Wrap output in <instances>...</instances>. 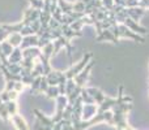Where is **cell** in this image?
<instances>
[{
    "instance_id": "obj_1",
    "label": "cell",
    "mask_w": 149,
    "mask_h": 130,
    "mask_svg": "<svg viewBox=\"0 0 149 130\" xmlns=\"http://www.w3.org/2000/svg\"><path fill=\"white\" fill-rule=\"evenodd\" d=\"M92 57H93V55H92V54H86L81 60H80L79 63H77V64H74V65L71 66V68L64 73V74H65V77H67V79L74 78V77H76L77 74H79L80 72H81L82 69H84L85 66L88 65V63L92 61Z\"/></svg>"
},
{
    "instance_id": "obj_35",
    "label": "cell",
    "mask_w": 149,
    "mask_h": 130,
    "mask_svg": "<svg viewBox=\"0 0 149 130\" xmlns=\"http://www.w3.org/2000/svg\"><path fill=\"white\" fill-rule=\"evenodd\" d=\"M139 1H140V0H139Z\"/></svg>"
},
{
    "instance_id": "obj_18",
    "label": "cell",
    "mask_w": 149,
    "mask_h": 130,
    "mask_svg": "<svg viewBox=\"0 0 149 130\" xmlns=\"http://www.w3.org/2000/svg\"><path fill=\"white\" fill-rule=\"evenodd\" d=\"M24 26H25V23L21 21V22L15 23V25H3V28H4L7 31H9V33H20V31L22 30Z\"/></svg>"
},
{
    "instance_id": "obj_12",
    "label": "cell",
    "mask_w": 149,
    "mask_h": 130,
    "mask_svg": "<svg viewBox=\"0 0 149 130\" xmlns=\"http://www.w3.org/2000/svg\"><path fill=\"white\" fill-rule=\"evenodd\" d=\"M97 41H111V42H114V43H116L118 39L115 38V35L113 34V31H111L110 29H105V30H102L101 34H98Z\"/></svg>"
},
{
    "instance_id": "obj_17",
    "label": "cell",
    "mask_w": 149,
    "mask_h": 130,
    "mask_svg": "<svg viewBox=\"0 0 149 130\" xmlns=\"http://www.w3.org/2000/svg\"><path fill=\"white\" fill-rule=\"evenodd\" d=\"M41 51H42V56L51 59L54 56V42H50L49 44H46L43 48H41Z\"/></svg>"
},
{
    "instance_id": "obj_31",
    "label": "cell",
    "mask_w": 149,
    "mask_h": 130,
    "mask_svg": "<svg viewBox=\"0 0 149 130\" xmlns=\"http://www.w3.org/2000/svg\"><path fill=\"white\" fill-rule=\"evenodd\" d=\"M0 60H1V63H3L1 65H7L8 64V59L4 56V54H3V51H1V42H0Z\"/></svg>"
},
{
    "instance_id": "obj_34",
    "label": "cell",
    "mask_w": 149,
    "mask_h": 130,
    "mask_svg": "<svg viewBox=\"0 0 149 130\" xmlns=\"http://www.w3.org/2000/svg\"><path fill=\"white\" fill-rule=\"evenodd\" d=\"M126 130H134V129H132V128H131V126H130V125H128V126H127V129H126Z\"/></svg>"
},
{
    "instance_id": "obj_4",
    "label": "cell",
    "mask_w": 149,
    "mask_h": 130,
    "mask_svg": "<svg viewBox=\"0 0 149 130\" xmlns=\"http://www.w3.org/2000/svg\"><path fill=\"white\" fill-rule=\"evenodd\" d=\"M39 14H41V10L34 9V8H28V9L24 12L22 22L25 23V25H30L33 21L39 20Z\"/></svg>"
},
{
    "instance_id": "obj_11",
    "label": "cell",
    "mask_w": 149,
    "mask_h": 130,
    "mask_svg": "<svg viewBox=\"0 0 149 130\" xmlns=\"http://www.w3.org/2000/svg\"><path fill=\"white\" fill-rule=\"evenodd\" d=\"M60 73H62V72L52 70L51 73L47 74V76H46V79H47V83H49V86H58V85H59Z\"/></svg>"
},
{
    "instance_id": "obj_24",
    "label": "cell",
    "mask_w": 149,
    "mask_h": 130,
    "mask_svg": "<svg viewBox=\"0 0 149 130\" xmlns=\"http://www.w3.org/2000/svg\"><path fill=\"white\" fill-rule=\"evenodd\" d=\"M20 34L22 36H26V35H33V34H36L34 33V30H33V28H31L30 25H25L22 28V30L20 31Z\"/></svg>"
},
{
    "instance_id": "obj_2",
    "label": "cell",
    "mask_w": 149,
    "mask_h": 130,
    "mask_svg": "<svg viewBox=\"0 0 149 130\" xmlns=\"http://www.w3.org/2000/svg\"><path fill=\"white\" fill-rule=\"evenodd\" d=\"M92 66H93V61H89V63H88V65L85 66V68L82 69V70L80 72V73L73 78V79H74V83H76L77 86H80V87H85V85H86L88 79H89L90 70H92Z\"/></svg>"
},
{
    "instance_id": "obj_29",
    "label": "cell",
    "mask_w": 149,
    "mask_h": 130,
    "mask_svg": "<svg viewBox=\"0 0 149 130\" xmlns=\"http://www.w3.org/2000/svg\"><path fill=\"white\" fill-rule=\"evenodd\" d=\"M139 7V0H126V8Z\"/></svg>"
},
{
    "instance_id": "obj_19",
    "label": "cell",
    "mask_w": 149,
    "mask_h": 130,
    "mask_svg": "<svg viewBox=\"0 0 149 130\" xmlns=\"http://www.w3.org/2000/svg\"><path fill=\"white\" fill-rule=\"evenodd\" d=\"M5 107H7L8 113H9L10 117H12L13 115H16V113H18V107H17L16 100H9V102H5Z\"/></svg>"
},
{
    "instance_id": "obj_7",
    "label": "cell",
    "mask_w": 149,
    "mask_h": 130,
    "mask_svg": "<svg viewBox=\"0 0 149 130\" xmlns=\"http://www.w3.org/2000/svg\"><path fill=\"white\" fill-rule=\"evenodd\" d=\"M145 10L144 8L141 7H134V8H127V13H128V17L132 18L134 21H136V22H139L140 18L143 17V16L145 14Z\"/></svg>"
},
{
    "instance_id": "obj_5",
    "label": "cell",
    "mask_w": 149,
    "mask_h": 130,
    "mask_svg": "<svg viewBox=\"0 0 149 130\" xmlns=\"http://www.w3.org/2000/svg\"><path fill=\"white\" fill-rule=\"evenodd\" d=\"M38 41H39V36L37 34L26 35L22 38V43H21L20 48L25 50V48H29V47H38Z\"/></svg>"
},
{
    "instance_id": "obj_14",
    "label": "cell",
    "mask_w": 149,
    "mask_h": 130,
    "mask_svg": "<svg viewBox=\"0 0 149 130\" xmlns=\"http://www.w3.org/2000/svg\"><path fill=\"white\" fill-rule=\"evenodd\" d=\"M58 7L62 9L64 14H71L73 12V3H68L65 0H58Z\"/></svg>"
},
{
    "instance_id": "obj_26",
    "label": "cell",
    "mask_w": 149,
    "mask_h": 130,
    "mask_svg": "<svg viewBox=\"0 0 149 130\" xmlns=\"http://www.w3.org/2000/svg\"><path fill=\"white\" fill-rule=\"evenodd\" d=\"M9 31H7L4 28H3V25H0V42L3 41H7L8 36H9Z\"/></svg>"
},
{
    "instance_id": "obj_32",
    "label": "cell",
    "mask_w": 149,
    "mask_h": 130,
    "mask_svg": "<svg viewBox=\"0 0 149 130\" xmlns=\"http://www.w3.org/2000/svg\"><path fill=\"white\" fill-rule=\"evenodd\" d=\"M139 7L144 8V9H149V0H140Z\"/></svg>"
},
{
    "instance_id": "obj_10",
    "label": "cell",
    "mask_w": 149,
    "mask_h": 130,
    "mask_svg": "<svg viewBox=\"0 0 149 130\" xmlns=\"http://www.w3.org/2000/svg\"><path fill=\"white\" fill-rule=\"evenodd\" d=\"M22 59H24L22 50H21L20 47H16L12 54L8 56V63H10V64H21Z\"/></svg>"
},
{
    "instance_id": "obj_13",
    "label": "cell",
    "mask_w": 149,
    "mask_h": 130,
    "mask_svg": "<svg viewBox=\"0 0 149 130\" xmlns=\"http://www.w3.org/2000/svg\"><path fill=\"white\" fill-rule=\"evenodd\" d=\"M22 38H24V36L21 35L20 33H10L7 41L16 48V47H20L21 46V43H22Z\"/></svg>"
},
{
    "instance_id": "obj_21",
    "label": "cell",
    "mask_w": 149,
    "mask_h": 130,
    "mask_svg": "<svg viewBox=\"0 0 149 130\" xmlns=\"http://www.w3.org/2000/svg\"><path fill=\"white\" fill-rule=\"evenodd\" d=\"M5 66H7L8 70L13 74H21V72H22V66H21V64H10V63H8Z\"/></svg>"
},
{
    "instance_id": "obj_25",
    "label": "cell",
    "mask_w": 149,
    "mask_h": 130,
    "mask_svg": "<svg viewBox=\"0 0 149 130\" xmlns=\"http://www.w3.org/2000/svg\"><path fill=\"white\" fill-rule=\"evenodd\" d=\"M73 12H84L85 13V4L82 1H76L73 3Z\"/></svg>"
},
{
    "instance_id": "obj_16",
    "label": "cell",
    "mask_w": 149,
    "mask_h": 130,
    "mask_svg": "<svg viewBox=\"0 0 149 130\" xmlns=\"http://www.w3.org/2000/svg\"><path fill=\"white\" fill-rule=\"evenodd\" d=\"M45 95H46L49 99H56V98L60 95L59 87L58 86H49L47 87V90L45 91Z\"/></svg>"
},
{
    "instance_id": "obj_22",
    "label": "cell",
    "mask_w": 149,
    "mask_h": 130,
    "mask_svg": "<svg viewBox=\"0 0 149 130\" xmlns=\"http://www.w3.org/2000/svg\"><path fill=\"white\" fill-rule=\"evenodd\" d=\"M29 4H30V8H34V9L42 10L45 5V0H28Z\"/></svg>"
},
{
    "instance_id": "obj_20",
    "label": "cell",
    "mask_w": 149,
    "mask_h": 130,
    "mask_svg": "<svg viewBox=\"0 0 149 130\" xmlns=\"http://www.w3.org/2000/svg\"><path fill=\"white\" fill-rule=\"evenodd\" d=\"M13 50H15V47H13L8 41H3L1 42V51H3V54H4V56L7 57V59H8V56L13 52Z\"/></svg>"
},
{
    "instance_id": "obj_30",
    "label": "cell",
    "mask_w": 149,
    "mask_h": 130,
    "mask_svg": "<svg viewBox=\"0 0 149 130\" xmlns=\"http://www.w3.org/2000/svg\"><path fill=\"white\" fill-rule=\"evenodd\" d=\"M15 89V81H7V83H5V91H10V90Z\"/></svg>"
},
{
    "instance_id": "obj_33",
    "label": "cell",
    "mask_w": 149,
    "mask_h": 130,
    "mask_svg": "<svg viewBox=\"0 0 149 130\" xmlns=\"http://www.w3.org/2000/svg\"><path fill=\"white\" fill-rule=\"evenodd\" d=\"M114 4H115V5H122V7H126V0H114Z\"/></svg>"
},
{
    "instance_id": "obj_27",
    "label": "cell",
    "mask_w": 149,
    "mask_h": 130,
    "mask_svg": "<svg viewBox=\"0 0 149 130\" xmlns=\"http://www.w3.org/2000/svg\"><path fill=\"white\" fill-rule=\"evenodd\" d=\"M30 26H31V28H33V30H34V33H36V34H38V31L41 30V28H42V25H41V21H39V20L33 21V22L30 23Z\"/></svg>"
},
{
    "instance_id": "obj_15",
    "label": "cell",
    "mask_w": 149,
    "mask_h": 130,
    "mask_svg": "<svg viewBox=\"0 0 149 130\" xmlns=\"http://www.w3.org/2000/svg\"><path fill=\"white\" fill-rule=\"evenodd\" d=\"M41 81H42V76L36 77V78L33 79V82H31V85H30L31 94H34V95L41 94Z\"/></svg>"
},
{
    "instance_id": "obj_28",
    "label": "cell",
    "mask_w": 149,
    "mask_h": 130,
    "mask_svg": "<svg viewBox=\"0 0 149 130\" xmlns=\"http://www.w3.org/2000/svg\"><path fill=\"white\" fill-rule=\"evenodd\" d=\"M25 87H26L25 83H22L21 81H17V82H15V89H13V90H16L17 92H21L24 89H25Z\"/></svg>"
},
{
    "instance_id": "obj_6",
    "label": "cell",
    "mask_w": 149,
    "mask_h": 130,
    "mask_svg": "<svg viewBox=\"0 0 149 130\" xmlns=\"http://www.w3.org/2000/svg\"><path fill=\"white\" fill-rule=\"evenodd\" d=\"M10 122L13 124L16 130H29V125L26 124L25 118L21 115H18V113H16V115H13L10 117Z\"/></svg>"
},
{
    "instance_id": "obj_8",
    "label": "cell",
    "mask_w": 149,
    "mask_h": 130,
    "mask_svg": "<svg viewBox=\"0 0 149 130\" xmlns=\"http://www.w3.org/2000/svg\"><path fill=\"white\" fill-rule=\"evenodd\" d=\"M42 55V51L39 47H29V48L22 50V56L24 59H39V56Z\"/></svg>"
},
{
    "instance_id": "obj_3",
    "label": "cell",
    "mask_w": 149,
    "mask_h": 130,
    "mask_svg": "<svg viewBox=\"0 0 149 130\" xmlns=\"http://www.w3.org/2000/svg\"><path fill=\"white\" fill-rule=\"evenodd\" d=\"M98 112V104H84L82 107V115H81V120L82 121H89L97 115Z\"/></svg>"
},
{
    "instance_id": "obj_9",
    "label": "cell",
    "mask_w": 149,
    "mask_h": 130,
    "mask_svg": "<svg viewBox=\"0 0 149 130\" xmlns=\"http://www.w3.org/2000/svg\"><path fill=\"white\" fill-rule=\"evenodd\" d=\"M124 25H126L128 29H131V30L134 31V33H136V34H145L147 33V29L143 28V26H140L136 21H134L132 18H130V17L124 21Z\"/></svg>"
},
{
    "instance_id": "obj_23",
    "label": "cell",
    "mask_w": 149,
    "mask_h": 130,
    "mask_svg": "<svg viewBox=\"0 0 149 130\" xmlns=\"http://www.w3.org/2000/svg\"><path fill=\"white\" fill-rule=\"evenodd\" d=\"M0 117L4 121H10V116H9V113H8L7 107H5V103L0 104Z\"/></svg>"
}]
</instances>
